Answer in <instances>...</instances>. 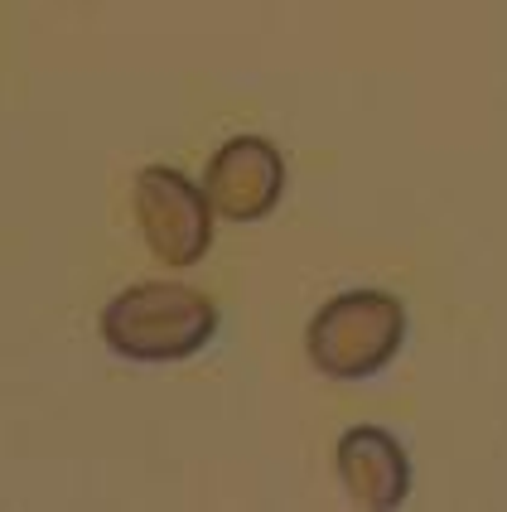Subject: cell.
Listing matches in <instances>:
<instances>
[{
    "mask_svg": "<svg viewBox=\"0 0 507 512\" xmlns=\"http://www.w3.org/2000/svg\"><path fill=\"white\" fill-rule=\"evenodd\" d=\"M218 334V305L194 285L145 281L102 310V343L126 363H179Z\"/></svg>",
    "mask_w": 507,
    "mask_h": 512,
    "instance_id": "1",
    "label": "cell"
},
{
    "mask_svg": "<svg viewBox=\"0 0 507 512\" xmlns=\"http://www.w3.org/2000/svg\"><path fill=\"white\" fill-rule=\"evenodd\" d=\"M406 343V310L387 290H343L305 329L314 372L334 382H363L382 372Z\"/></svg>",
    "mask_w": 507,
    "mask_h": 512,
    "instance_id": "2",
    "label": "cell"
},
{
    "mask_svg": "<svg viewBox=\"0 0 507 512\" xmlns=\"http://www.w3.org/2000/svg\"><path fill=\"white\" fill-rule=\"evenodd\" d=\"M213 199L208 189L194 184L189 174L150 165L136 179V223L155 261H165L174 271L198 266L213 247Z\"/></svg>",
    "mask_w": 507,
    "mask_h": 512,
    "instance_id": "3",
    "label": "cell"
},
{
    "mask_svg": "<svg viewBox=\"0 0 507 512\" xmlns=\"http://www.w3.org/2000/svg\"><path fill=\"white\" fill-rule=\"evenodd\" d=\"M203 189L227 223H261L276 213L285 194V160L266 136H237L227 141L203 174Z\"/></svg>",
    "mask_w": 507,
    "mask_h": 512,
    "instance_id": "4",
    "label": "cell"
},
{
    "mask_svg": "<svg viewBox=\"0 0 507 512\" xmlns=\"http://www.w3.org/2000/svg\"><path fill=\"white\" fill-rule=\"evenodd\" d=\"M338 479L343 493L367 512H392L411 493V459L401 450L392 430L382 426H353L338 440Z\"/></svg>",
    "mask_w": 507,
    "mask_h": 512,
    "instance_id": "5",
    "label": "cell"
}]
</instances>
